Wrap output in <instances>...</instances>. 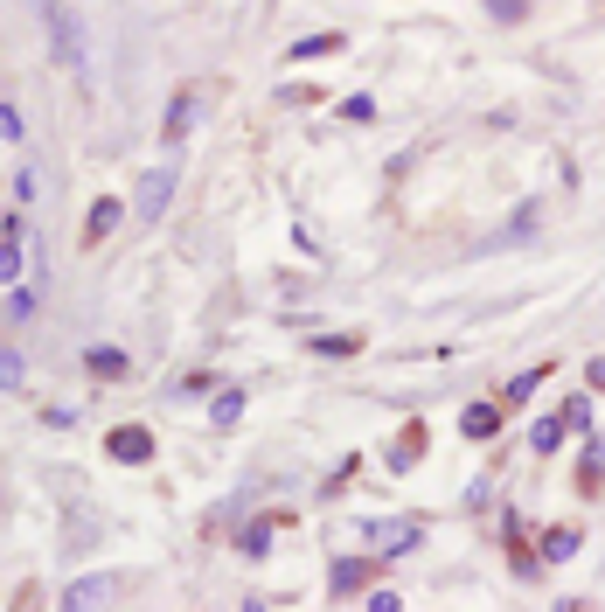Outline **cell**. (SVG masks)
<instances>
[{
    "label": "cell",
    "instance_id": "6da1fadb",
    "mask_svg": "<svg viewBox=\"0 0 605 612\" xmlns=\"http://www.w3.org/2000/svg\"><path fill=\"white\" fill-rule=\"evenodd\" d=\"M42 21H49V49H56V63H63L77 84H91V28H84V14H77L70 0H42Z\"/></svg>",
    "mask_w": 605,
    "mask_h": 612
},
{
    "label": "cell",
    "instance_id": "7a4b0ae2",
    "mask_svg": "<svg viewBox=\"0 0 605 612\" xmlns=\"http://www.w3.org/2000/svg\"><path fill=\"white\" fill-rule=\"evenodd\" d=\"M105 453L126 459V466H140V459H153V432H147V425H119V432L105 439Z\"/></svg>",
    "mask_w": 605,
    "mask_h": 612
},
{
    "label": "cell",
    "instance_id": "3957f363",
    "mask_svg": "<svg viewBox=\"0 0 605 612\" xmlns=\"http://www.w3.org/2000/svg\"><path fill=\"white\" fill-rule=\"evenodd\" d=\"M167 195H174V167H147V181H140V216H160L167 209Z\"/></svg>",
    "mask_w": 605,
    "mask_h": 612
},
{
    "label": "cell",
    "instance_id": "277c9868",
    "mask_svg": "<svg viewBox=\"0 0 605 612\" xmlns=\"http://www.w3.org/2000/svg\"><path fill=\"white\" fill-rule=\"evenodd\" d=\"M105 599H112V578H84V585L63 592V606H70V612H91V606H105Z\"/></svg>",
    "mask_w": 605,
    "mask_h": 612
},
{
    "label": "cell",
    "instance_id": "5b68a950",
    "mask_svg": "<svg viewBox=\"0 0 605 612\" xmlns=\"http://www.w3.org/2000/svg\"><path fill=\"white\" fill-rule=\"evenodd\" d=\"M119 216H126V202H119V195H105V202L91 209V223H84V237H91V244H98V237H112V230H119Z\"/></svg>",
    "mask_w": 605,
    "mask_h": 612
},
{
    "label": "cell",
    "instance_id": "8992f818",
    "mask_svg": "<svg viewBox=\"0 0 605 612\" xmlns=\"http://www.w3.org/2000/svg\"><path fill=\"white\" fill-rule=\"evenodd\" d=\"M21 279V223H7V237H0V286H14Z\"/></svg>",
    "mask_w": 605,
    "mask_h": 612
},
{
    "label": "cell",
    "instance_id": "52a82bcc",
    "mask_svg": "<svg viewBox=\"0 0 605 612\" xmlns=\"http://www.w3.org/2000/svg\"><path fill=\"white\" fill-rule=\"evenodd\" d=\"M84 369H91V376H105V383H119V376H126V355H119V348H91V355H84Z\"/></svg>",
    "mask_w": 605,
    "mask_h": 612
},
{
    "label": "cell",
    "instance_id": "ba28073f",
    "mask_svg": "<svg viewBox=\"0 0 605 612\" xmlns=\"http://www.w3.org/2000/svg\"><path fill=\"white\" fill-rule=\"evenodd\" d=\"M494 425H501V411H494V404H473V411L459 418V432H466V439H494Z\"/></svg>",
    "mask_w": 605,
    "mask_h": 612
},
{
    "label": "cell",
    "instance_id": "9c48e42d",
    "mask_svg": "<svg viewBox=\"0 0 605 612\" xmlns=\"http://www.w3.org/2000/svg\"><path fill=\"white\" fill-rule=\"evenodd\" d=\"M188 119H195V91H181V98H174V112H167V147L188 133Z\"/></svg>",
    "mask_w": 605,
    "mask_h": 612
},
{
    "label": "cell",
    "instance_id": "30bf717a",
    "mask_svg": "<svg viewBox=\"0 0 605 612\" xmlns=\"http://www.w3.org/2000/svg\"><path fill=\"white\" fill-rule=\"evenodd\" d=\"M543 557H550V564L578 557V529H550V536H543Z\"/></svg>",
    "mask_w": 605,
    "mask_h": 612
},
{
    "label": "cell",
    "instance_id": "8fae6325",
    "mask_svg": "<svg viewBox=\"0 0 605 612\" xmlns=\"http://www.w3.org/2000/svg\"><path fill=\"white\" fill-rule=\"evenodd\" d=\"M369 536H376L383 550H411V536H418V529H411V522H383V529H369Z\"/></svg>",
    "mask_w": 605,
    "mask_h": 612
},
{
    "label": "cell",
    "instance_id": "7c38bea8",
    "mask_svg": "<svg viewBox=\"0 0 605 612\" xmlns=\"http://www.w3.org/2000/svg\"><path fill=\"white\" fill-rule=\"evenodd\" d=\"M529 446H536V453H557V446H564V418H557V425H550V418H543V425H536V432H529Z\"/></svg>",
    "mask_w": 605,
    "mask_h": 612
},
{
    "label": "cell",
    "instance_id": "4fadbf2b",
    "mask_svg": "<svg viewBox=\"0 0 605 612\" xmlns=\"http://www.w3.org/2000/svg\"><path fill=\"white\" fill-rule=\"evenodd\" d=\"M237 418H244V390H223L216 397V425H237Z\"/></svg>",
    "mask_w": 605,
    "mask_h": 612
},
{
    "label": "cell",
    "instance_id": "5bb4252c",
    "mask_svg": "<svg viewBox=\"0 0 605 612\" xmlns=\"http://www.w3.org/2000/svg\"><path fill=\"white\" fill-rule=\"evenodd\" d=\"M341 49V35H306V42H293V56H334Z\"/></svg>",
    "mask_w": 605,
    "mask_h": 612
},
{
    "label": "cell",
    "instance_id": "9a60e30c",
    "mask_svg": "<svg viewBox=\"0 0 605 612\" xmlns=\"http://www.w3.org/2000/svg\"><path fill=\"white\" fill-rule=\"evenodd\" d=\"M599 473H605V459H599V446H592V453H585V473H578V487L599 494Z\"/></svg>",
    "mask_w": 605,
    "mask_h": 612
},
{
    "label": "cell",
    "instance_id": "2e32d148",
    "mask_svg": "<svg viewBox=\"0 0 605 612\" xmlns=\"http://www.w3.org/2000/svg\"><path fill=\"white\" fill-rule=\"evenodd\" d=\"M334 585H341V592H348V585H362V564H355V557H341V564H334Z\"/></svg>",
    "mask_w": 605,
    "mask_h": 612
},
{
    "label": "cell",
    "instance_id": "e0dca14e",
    "mask_svg": "<svg viewBox=\"0 0 605 612\" xmlns=\"http://www.w3.org/2000/svg\"><path fill=\"white\" fill-rule=\"evenodd\" d=\"M14 383H21V362H14V355L0 348V390H14Z\"/></svg>",
    "mask_w": 605,
    "mask_h": 612
},
{
    "label": "cell",
    "instance_id": "ac0fdd59",
    "mask_svg": "<svg viewBox=\"0 0 605 612\" xmlns=\"http://www.w3.org/2000/svg\"><path fill=\"white\" fill-rule=\"evenodd\" d=\"M21 133V119H14V105H0V140H14Z\"/></svg>",
    "mask_w": 605,
    "mask_h": 612
},
{
    "label": "cell",
    "instance_id": "d6986e66",
    "mask_svg": "<svg viewBox=\"0 0 605 612\" xmlns=\"http://www.w3.org/2000/svg\"><path fill=\"white\" fill-rule=\"evenodd\" d=\"M592 390H605V355H599V362H592Z\"/></svg>",
    "mask_w": 605,
    "mask_h": 612
}]
</instances>
